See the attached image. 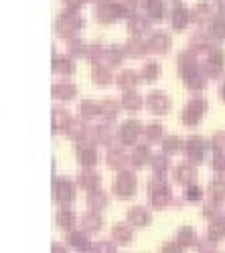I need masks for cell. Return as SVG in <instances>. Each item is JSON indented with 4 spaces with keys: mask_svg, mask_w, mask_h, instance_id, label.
Masks as SVG:
<instances>
[{
    "mask_svg": "<svg viewBox=\"0 0 225 253\" xmlns=\"http://www.w3.org/2000/svg\"><path fill=\"white\" fill-rule=\"evenodd\" d=\"M209 14H211V4H197L191 10V20L197 25H203L209 18Z\"/></svg>",
    "mask_w": 225,
    "mask_h": 253,
    "instance_id": "obj_18",
    "label": "cell"
},
{
    "mask_svg": "<svg viewBox=\"0 0 225 253\" xmlns=\"http://www.w3.org/2000/svg\"><path fill=\"white\" fill-rule=\"evenodd\" d=\"M219 93H221V97L225 99V83H223V85H221V89H219Z\"/></svg>",
    "mask_w": 225,
    "mask_h": 253,
    "instance_id": "obj_54",
    "label": "cell"
},
{
    "mask_svg": "<svg viewBox=\"0 0 225 253\" xmlns=\"http://www.w3.org/2000/svg\"><path fill=\"white\" fill-rule=\"evenodd\" d=\"M175 178L179 182H182V184H189V182H193L197 178V172H195V168L191 164H180V166H177V170H175Z\"/></svg>",
    "mask_w": 225,
    "mask_h": 253,
    "instance_id": "obj_15",
    "label": "cell"
},
{
    "mask_svg": "<svg viewBox=\"0 0 225 253\" xmlns=\"http://www.w3.org/2000/svg\"><path fill=\"white\" fill-rule=\"evenodd\" d=\"M185 197H187L189 201H197V199H201V188H199L197 184H191L187 191H185Z\"/></svg>",
    "mask_w": 225,
    "mask_h": 253,
    "instance_id": "obj_47",
    "label": "cell"
},
{
    "mask_svg": "<svg viewBox=\"0 0 225 253\" xmlns=\"http://www.w3.org/2000/svg\"><path fill=\"white\" fill-rule=\"evenodd\" d=\"M69 122H71V118H69L67 112H63V110L53 112V124H55V128H57V126H61V128L65 130L67 126H69Z\"/></svg>",
    "mask_w": 225,
    "mask_h": 253,
    "instance_id": "obj_40",
    "label": "cell"
},
{
    "mask_svg": "<svg viewBox=\"0 0 225 253\" xmlns=\"http://www.w3.org/2000/svg\"><path fill=\"white\" fill-rule=\"evenodd\" d=\"M205 108H207V103H205V99L203 97H195V99H191L189 103H187V108L182 110V122H185L187 126H195L199 120H201V116L205 114Z\"/></svg>",
    "mask_w": 225,
    "mask_h": 253,
    "instance_id": "obj_2",
    "label": "cell"
},
{
    "mask_svg": "<svg viewBox=\"0 0 225 253\" xmlns=\"http://www.w3.org/2000/svg\"><path fill=\"white\" fill-rule=\"evenodd\" d=\"M152 168H154V172H156L158 176H162V174L167 172V168H169V158L162 156V154L154 156V158H152Z\"/></svg>",
    "mask_w": 225,
    "mask_h": 253,
    "instance_id": "obj_35",
    "label": "cell"
},
{
    "mask_svg": "<svg viewBox=\"0 0 225 253\" xmlns=\"http://www.w3.org/2000/svg\"><path fill=\"white\" fill-rule=\"evenodd\" d=\"M209 33H211L215 39H225V16H223V14H215V16L211 18Z\"/></svg>",
    "mask_w": 225,
    "mask_h": 253,
    "instance_id": "obj_20",
    "label": "cell"
},
{
    "mask_svg": "<svg viewBox=\"0 0 225 253\" xmlns=\"http://www.w3.org/2000/svg\"><path fill=\"white\" fill-rule=\"evenodd\" d=\"M71 243H73V245H79V247H84V245H86V239H84V235L73 233V235H71Z\"/></svg>",
    "mask_w": 225,
    "mask_h": 253,
    "instance_id": "obj_52",
    "label": "cell"
},
{
    "mask_svg": "<svg viewBox=\"0 0 225 253\" xmlns=\"http://www.w3.org/2000/svg\"><path fill=\"white\" fill-rule=\"evenodd\" d=\"M53 93L61 99H71V97H75L77 89H75V85H71V83H59V85L53 87Z\"/></svg>",
    "mask_w": 225,
    "mask_h": 253,
    "instance_id": "obj_26",
    "label": "cell"
},
{
    "mask_svg": "<svg viewBox=\"0 0 225 253\" xmlns=\"http://www.w3.org/2000/svg\"><path fill=\"white\" fill-rule=\"evenodd\" d=\"M73 195H75V191H73L71 180H67V178H59V180L55 182V199H57L59 203H63V205L71 203Z\"/></svg>",
    "mask_w": 225,
    "mask_h": 253,
    "instance_id": "obj_6",
    "label": "cell"
},
{
    "mask_svg": "<svg viewBox=\"0 0 225 253\" xmlns=\"http://www.w3.org/2000/svg\"><path fill=\"white\" fill-rule=\"evenodd\" d=\"M165 253H180V251H179V247H177V245L167 243V245H165Z\"/></svg>",
    "mask_w": 225,
    "mask_h": 253,
    "instance_id": "obj_53",
    "label": "cell"
},
{
    "mask_svg": "<svg viewBox=\"0 0 225 253\" xmlns=\"http://www.w3.org/2000/svg\"><path fill=\"white\" fill-rule=\"evenodd\" d=\"M213 168L215 170H221V172H225V154H215L213 156Z\"/></svg>",
    "mask_w": 225,
    "mask_h": 253,
    "instance_id": "obj_48",
    "label": "cell"
},
{
    "mask_svg": "<svg viewBox=\"0 0 225 253\" xmlns=\"http://www.w3.org/2000/svg\"><path fill=\"white\" fill-rule=\"evenodd\" d=\"M213 146L219 150V148H225V132H217L213 136Z\"/></svg>",
    "mask_w": 225,
    "mask_h": 253,
    "instance_id": "obj_50",
    "label": "cell"
},
{
    "mask_svg": "<svg viewBox=\"0 0 225 253\" xmlns=\"http://www.w3.org/2000/svg\"><path fill=\"white\" fill-rule=\"evenodd\" d=\"M93 81L99 83V85H106V83L112 81V73H110L108 65H95V69H93Z\"/></svg>",
    "mask_w": 225,
    "mask_h": 253,
    "instance_id": "obj_28",
    "label": "cell"
},
{
    "mask_svg": "<svg viewBox=\"0 0 225 253\" xmlns=\"http://www.w3.org/2000/svg\"><path fill=\"white\" fill-rule=\"evenodd\" d=\"M148 16H142L140 12H136L134 16H130V20H128V29H130V33L132 35H136V37H140L144 31H148Z\"/></svg>",
    "mask_w": 225,
    "mask_h": 253,
    "instance_id": "obj_14",
    "label": "cell"
},
{
    "mask_svg": "<svg viewBox=\"0 0 225 253\" xmlns=\"http://www.w3.org/2000/svg\"><path fill=\"white\" fill-rule=\"evenodd\" d=\"M122 57H124V49L118 47V45H112L106 49V61L110 63V65H118V63L122 61Z\"/></svg>",
    "mask_w": 225,
    "mask_h": 253,
    "instance_id": "obj_31",
    "label": "cell"
},
{
    "mask_svg": "<svg viewBox=\"0 0 225 253\" xmlns=\"http://www.w3.org/2000/svg\"><path fill=\"white\" fill-rule=\"evenodd\" d=\"M84 227H86V229H97V227H99V217H97L95 213L84 215Z\"/></svg>",
    "mask_w": 225,
    "mask_h": 253,
    "instance_id": "obj_44",
    "label": "cell"
},
{
    "mask_svg": "<svg viewBox=\"0 0 225 253\" xmlns=\"http://www.w3.org/2000/svg\"><path fill=\"white\" fill-rule=\"evenodd\" d=\"M189 20H191V12H189V8H185L182 4H177V6H173V10H171V25L175 27V29H185L187 25H189Z\"/></svg>",
    "mask_w": 225,
    "mask_h": 253,
    "instance_id": "obj_7",
    "label": "cell"
},
{
    "mask_svg": "<svg viewBox=\"0 0 225 253\" xmlns=\"http://www.w3.org/2000/svg\"><path fill=\"white\" fill-rule=\"evenodd\" d=\"M86 140V138H84ZM77 140V154H79V162L84 166H91L95 162V148L91 146V142H84Z\"/></svg>",
    "mask_w": 225,
    "mask_h": 253,
    "instance_id": "obj_9",
    "label": "cell"
},
{
    "mask_svg": "<svg viewBox=\"0 0 225 253\" xmlns=\"http://www.w3.org/2000/svg\"><path fill=\"white\" fill-rule=\"evenodd\" d=\"M122 103H124L126 110H138L142 105V97L130 89V91H124V95H122Z\"/></svg>",
    "mask_w": 225,
    "mask_h": 253,
    "instance_id": "obj_24",
    "label": "cell"
},
{
    "mask_svg": "<svg viewBox=\"0 0 225 253\" xmlns=\"http://www.w3.org/2000/svg\"><path fill=\"white\" fill-rule=\"evenodd\" d=\"M180 73H182L185 85H189L191 89H203V85H205V69H201L197 63L191 67L180 69Z\"/></svg>",
    "mask_w": 225,
    "mask_h": 253,
    "instance_id": "obj_4",
    "label": "cell"
},
{
    "mask_svg": "<svg viewBox=\"0 0 225 253\" xmlns=\"http://www.w3.org/2000/svg\"><path fill=\"white\" fill-rule=\"evenodd\" d=\"M142 6H144V12L150 20H162L165 10H167L162 0H142Z\"/></svg>",
    "mask_w": 225,
    "mask_h": 253,
    "instance_id": "obj_12",
    "label": "cell"
},
{
    "mask_svg": "<svg viewBox=\"0 0 225 253\" xmlns=\"http://www.w3.org/2000/svg\"><path fill=\"white\" fill-rule=\"evenodd\" d=\"M108 164L114 166V168H122L126 164V154H122L118 148H112L108 152Z\"/></svg>",
    "mask_w": 225,
    "mask_h": 253,
    "instance_id": "obj_32",
    "label": "cell"
},
{
    "mask_svg": "<svg viewBox=\"0 0 225 253\" xmlns=\"http://www.w3.org/2000/svg\"><path fill=\"white\" fill-rule=\"evenodd\" d=\"M189 47H191V51L193 53H199V51H205V49H211V45H209V37L205 35V33H195L191 39H189Z\"/></svg>",
    "mask_w": 225,
    "mask_h": 253,
    "instance_id": "obj_16",
    "label": "cell"
},
{
    "mask_svg": "<svg viewBox=\"0 0 225 253\" xmlns=\"http://www.w3.org/2000/svg\"><path fill=\"white\" fill-rule=\"evenodd\" d=\"M84 2H86V0H63V4H65L67 8H71V10H77Z\"/></svg>",
    "mask_w": 225,
    "mask_h": 253,
    "instance_id": "obj_51",
    "label": "cell"
},
{
    "mask_svg": "<svg viewBox=\"0 0 225 253\" xmlns=\"http://www.w3.org/2000/svg\"><path fill=\"white\" fill-rule=\"evenodd\" d=\"M205 148H207V144L201 136H191L187 140V156L193 162H201L203 160V156H205Z\"/></svg>",
    "mask_w": 225,
    "mask_h": 253,
    "instance_id": "obj_5",
    "label": "cell"
},
{
    "mask_svg": "<svg viewBox=\"0 0 225 253\" xmlns=\"http://www.w3.org/2000/svg\"><path fill=\"white\" fill-rule=\"evenodd\" d=\"M179 237H180L182 243H191V241H193V229L182 227V229L179 231Z\"/></svg>",
    "mask_w": 225,
    "mask_h": 253,
    "instance_id": "obj_49",
    "label": "cell"
},
{
    "mask_svg": "<svg viewBox=\"0 0 225 253\" xmlns=\"http://www.w3.org/2000/svg\"><path fill=\"white\" fill-rule=\"evenodd\" d=\"M169 43H171L169 35L162 33V31H156V33H152L150 39H148V51H152V53H167Z\"/></svg>",
    "mask_w": 225,
    "mask_h": 253,
    "instance_id": "obj_8",
    "label": "cell"
},
{
    "mask_svg": "<svg viewBox=\"0 0 225 253\" xmlns=\"http://www.w3.org/2000/svg\"><path fill=\"white\" fill-rule=\"evenodd\" d=\"M95 140L104 142V144L112 142V130H110L108 124H101V126H97V128H95Z\"/></svg>",
    "mask_w": 225,
    "mask_h": 253,
    "instance_id": "obj_37",
    "label": "cell"
},
{
    "mask_svg": "<svg viewBox=\"0 0 225 253\" xmlns=\"http://www.w3.org/2000/svg\"><path fill=\"white\" fill-rule=\"evenodd\" d=\"M90 63H93V65H101V61L106 59V49L101 45H91L88 51H86Z\"/></svg>",
    "mask_w": 225,
    "mask_h": 253,
    "instance_id": "obj_25",
    "label": "cell"
},
{
    "mask_svg": "<svg viewBox=\"0 0 225 253\" xmlns=\"http://www.w3.org/2000/svg\"><path fill=\"white\" fill-rule=\"evenodd\" d=\"M162 148H165V152H177L180 148V140L177 136H169L162 140Z\"/></svg>",
    "mask_w": 225,
    "mask_h": 253,
    "instance_id": "obj_41",
    "label": "cell"
},
{
    "mask_svg": "<svg viewBox=\"0 0 225 253\" xmlns=\"http://www.w3.org/2000/svg\"><path fill=\"white\" fill-rule=\"evenodd\" d=\"M209 193H211V197H213V201H215V203H217V201H221V199H223V195H225V180L215 178V180L211 182V186H209Z\"/></svg>",
    "mask_w": 225,
    "mask_h": 253,
    "instance_id": "obj_34",
    "label": "cell"
},
{
    "mask_svg": "<svg viewBox=\"0 0 225 253\" xmlns=\"http://www.w3.org/2000/svg\"><path fill=\"white\" fill-rule=\"evenodd\" d=\"M207 59H209L207 63H211V65H219V67H221L223 63H225V51H221L219 47H211Z\"/></svg>",
    "mask_w": 225,
    "mask_h": 253,
    "instance_id": "obj_38",
    "label": "cell"
},
{
    "mask_svg": "<svg viewBox=\"0 0 225 253\" xmlns=\"http://www.w3.org/2000/svg\"><path fill=\"white\" fill-rule=\"evenodd\" d=\"M136 83H138V73L136 71H124V73L118 75V85L128 89V91L136 87Z\"/></svg>",
    "mask_w": 225,
    "mask_h": 253,
    "instance_id": "obj_21",
    "label": "cell"
},
{
    "mask_svg": "<svg viewBox=\"0 0 225 253\" xmlns=\"http://www.w3.org/2000/svg\"><path fill=\"white\" fill-rule=\"evenodd\" d=\"M114 237H118L120 241H126L130 237V229L124 227V225H116L114 227Z\"/></svg>",
    "mask_w": 225,
    "mask_h": 253,
    "instance_id": "obj_45",
    "label": "cell"
},
{
    "mask_svg": "<svg viewBox=\"0 0 225 253\" xmlns=\"http://www.w3.org/2000/svg\"><path fill=\"white\" fill-rule=\"evenodd\" d=\"M99 114V103L97 101H91V99H84L81 101V116L84 118H91Z\"/></svg>",
    "mask_w": 225,
    "mask_h": 253,
    "instance_id": "obj_33",
    "label": "cell"
},
{
    "mask_svg": "<svg viewBox=\"0 0 225 253\" xmlns=\"http://www.w3.org/2000/svg\"><path fill=\"white\" fill-rule=\"evenodd\" d=\"M88 201H90V207H93V209H101V207L108 203V197L101 193V191H91L90 197H88Z\"/></svg>",
    "mask_w": 225,
    "mask_h": 253,
    "instance_id": "obj_36",
    "label": "cell"
},
{
    "mask_svg": "<svg viewBox=\"0 0 225 253\" xmlns=\"http://www.w3.org/2000/svg\"><path fill=\"white\" fill-rule=\"evenodd\" d=\"M148 156H150L148 146H136L130 160H132V164H134V166H142V164H144V162L148 160Z\"/></svg>",
    "mask_w": 225,
    "mask_h": 253,
    "instance_id": "obj_30",
    "label": "cell"
},
{
    "mask_svg": "<svg viewBox=\"0 0 225 253\" xmlns=\"http://www.w3.org/2000/svg\"><path fill=\"white\" fill-rule=\"evenodd\" d=\"M53 69L59 71L61 75H71V73L75 71V65H73V61H71L69 57H55Z\"/></svg>",
    "mask_w": 225,
    "mask_h": 253,
    "instance_id": "obj_17",
    "label": "cell"
},
{
    "mask_svg": "<svg viewBox=\"0 0 225 253\" xmlns=\"http://www.w3.org/2000/svg\"><path fill=\"white\" fill-rule=\"evenodd\" d=\"M84 25H86V18L81 16L77 10L67 8L65 12H61V16L57 18V33L61 37H73Z\"/></svg>",
    "mask_w": 225,
    "mask_h": 253,
    "instance_id": "obj_1",
    "label": "cell"
},
{
    "mask_svg": "<svg viewBox=\"0 0 225 253\" xmlns=\"http://www.w3.org/2000/svg\"><path fill=\"white\" fill-rule=\"evenodd\" d=\"M146 103H148V108L152 110V112H156V114H165L167 110H169V97L162 93V91H152L150 95H148V99H146Z\"/></svg>",
    "mask_w": 225,
    "mask_h": 253,
    "instance_id": "obj_11",
    "label": "cell"
},
{
    "mask_svg": "<svg viewBox=\"0 0 225 253\" xmlns=\"http://www.w3.org/2000/svg\"><path fill=\"white\" fill-rule=\"evenodd\" d=\"M99 182H101V178H99L97 172H88V170H86V172L79 174V184L86 186V188H91V191H97Z\"/></svg>",
    "mask_w": 225,
    "mask_h": 253,
    "instance_id": "obj_23",
    "label": "cell"
},
{
    "mask_svg": "<svg viewBox=\"0 0 225 253\" xmlns=\"http://www.w3.org/2000/svg\"><path fill=\"white\" fill-rule=\"evenodd\" d=\"M95 16H97L99 23H114L116 18H120L118 8H116V4H114V2H104V4H97Z\"/></svg>",
    "mask_w": 225,
    "mask_h": 253,
    "instance_id": "obj_13",
    "label": "cell"
},
{
    "mask_svg": "<svg viewBox=\"0 0 225 253\" xmlns=\"http://www.w3.org/2000/svg\"><path fill=\"white\" fill-rule=\"evenodd\" d=\"M99 114L104 116V118H108V120H114V118L118 116V105H116V101H112V99L99 101Z\"/></svg>",
    "mask_w": 225,
    "mask_h": 253,
    "instance_id": "obj_29",
    "label": "cell"
},
{
    "mask_svg": "<svg viewBox=\"0 0 225 253\" xmlns=\"http://www.w3.org/2000/svg\"><path fill=\"white\" fill-rule=\"evenodd\" d=\"M136 191V176L132 172H120L114 180V193L118 197H132Z\"/></svg>",
    "mask_w": 225,
    "mask_h": 253,
    "instance_id": "obj_3",
    "label": "cell"
},
{
    "mask_svg": "<svg viewBox=\"0 0 225 253\" xmlns=\"http://www.w3.org/2000/svg\"><path fill=\"white\" fill-rule=\"evenodd\" d=\"M140 134V122L136 120H128L122 124V128H120V138L124 144H132Z\"/></svg>",
    "mask_w": 225,
    "mask_h": 253,
    "instance_id": "obj_10",
    "label": "cell"
},
{
    "mask_svg": "<svg viewBox=\"0 0 225 253\" xmlns=\"http://www.w3.org/2000/svg\"><path fill=\"white\" fill-rule=\"evenodd\" d=\"M65 132H67L71 138H75V140H84V136H86V124H81V122H77V120H71L69 126L65 128Z\"/></svg>",
    "mask_w": 225,
    "mask_h": 253,
    "instance_id": "obj_27",
    "label": "cell"
},
{
    "mask_svg": "<svg viewBox=\"0 0 225 253\" xmlns=\"http://www.w3.org/2000/svg\"><path fill=\"white\" fill-rule=\"evenodd\" d=\"M148 219H150L148 211L142 207H134L128 211V221H132L134 225H144V223H148Z\"/></svg>",
    "mask_w": 225,
    "mask_h": 253,
    "instance_id": "obj_22",
    "label": "cell"
},
{
    "mask_svg": "<svg viewBox=\"0 0 225 253\" xmlns=\"http://www.w3.org/2000/svg\"><path fill=\"white\" fill-rule=\"evenodd\" d=\"M67 51H69L71 55H84V53H86V47H84V43H81V41L71 39L69 45H67Z\"/></svg>",
    "mask_w": 225,
    "mask_h": 253,
    "instance_id": "obj_43",
    "label": "cell"
},
{
    "mask_svg": "<svg viewBox=\"0 0 225 253\" xmlns=\"http://www.w3.org/2000/svg\"><path fill=\"white\" fill-rule=\"evenodd\" d=\"M126 51L132 57H142V55L148 51V43H144L142 39H130L128 43H126Z\"/></svg>",
    "mask_w": 225,
    "mask_h": 253,
    "instance_id": "obj_19",
    "label": "cell"
},
{
    "mask_svg": "<svg viewBox=\"0 0 225 253\" xmlns=\"http://www.w3.org/2000/svg\"><path fill=\"white\" fill-rule=\"evenodd\" d=\"M144 134H146V140L148 142H156L160 136H162V126L160 124H148L146 126V130H144Z\"/></svg>",
    "mask_w": 225,
    "mask_h": 253,
    "instance_id": "obj_39",
    "label": "cell"
},
{
    "mask_svg": "<svg viewBox=\"0 0 225 253\" xmlns=\"http://www.w3.org/2000/svg\"><path fill=\"white\" fill-rule=\"evenodd\" d=\"M57 221L63 225V227H69L71 221H73V213H71V211H67V209H63V211H61V213L57 215Z\"/></svg>",
    "mask_w": 225,
    "mask_h": 253,
    "instance_id": "obj_46",
    "label": "cell"
},
{
    "mask_svg": "<svg viewBox=\"0 0 225 253\" xmlns=\"http://www.w3.org/2000/svg\"><path fill=\"white\" fill-rule=\"evenodd\" d=\"M158 73H160V67L156 65V63H146L144 69H142L144 79H154V77H158Z\"/></svg>",
    "mask_w": 225,
    "mask_h": 253,
    "instance_id": "obj_42",
    "label": "cell"
}]
</instances>
